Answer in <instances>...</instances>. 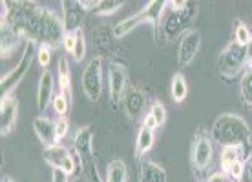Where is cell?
<instances>
[{
	"label": "cell",
	"instance_id": "6da1fadb",
	"mask_svg": "<svg viewBox=\"0 0 252 182\" xmlns=\"http://www.w3.org/2000/svg\"><path fill=\"white\" fill-rule=\"evenodd\" d=\"M249 124L238 115H221L214 122L212 135L223 146H241L249 137Z\"/></svg>",
	"mask_w": 252,
	"mask_h": 182
},
{
	"label": "cell",
	"instance_id": "7a4b0ae2",
	"mask_svg": "<svg viewBox=\"0 0 252 182\" xmlns=\"http://www.w3.org/2000/svg\"><path fill=\"white\" fill-rule=\"evenodd\" d=\"M35 48H38L37 42L28 40L24 46V50H22V57H20L19 64H17L11 71H7L6 75H2V78H0V84H2V95H15L17 86L22 82V78H24L26 73H28V69L32 68L33 55H37V50H35Z\"/></svg>",
	"mask_w": 252,
	"mask_h": 182
},
{
	"label": "cell",
	"instance_id": "3957f363",
	"mask_svg": "<svg viewBox=\"0 0 252 182\" xmlns=\"http://www.w3.org/2000/svg\"><path fill=\"white\" fill-rule=\"evenodd\" d=\"M247 60H249L247 58V48H241L232 40L220 53L218 69H220V73L225 78H234V77H238V73L245 71Z\"/></svg>",
	"mask_w": 252,
	"mask_h": 182
},
{
	"label": "cell",
	"instance_id": "277c9868",
	"mask_svg": "<svg viewBox=\"0 0 252 182\" xmlns=\"http://www.w3.org/2000/svg\"><path fill=\"white\" fill-rule=\"evenodd\" d=\"M104 60L102 57H94L86 64V68L82 71V91L86 95V99L92 102H97L101 99L102 89H104V82H102V77H104Z\"/></svg>",
	"mask_w": 252,
	"mask_h": 182
},
{
	"label": "cell",
	"instance_id": "5b68a950",
	"mask_svg": "<svg viewBox=\"0 0 252 182\" xmlns=\"http://www.w3.org/2000/svg\"><path fill=\"white\" fill-rule=\"evenodd\" d=\"M199 50H201V33H199V29H187L179 37V46H177V64H179V68H187L194 62Z\"/></svg>",
	"mask_w": 252,
	"mask_h": 182
},
{
	"label": "cell",
	"instance_id": "8992f818",
	"mask_svg": "<svg viewBox=\"0 0 252 182\" xmlns=\"http://www.w3.org/2000/svg\"><path fill=\"white\" fill-rule=\"evenodd\" d=\"M214 157V146H212V138L205 135V133H197L192 144V151H190V160L197 171L207 170Z\"/></svg>",
	"mask_w": 252,
	"mask_h": 182
},
{
	"label": "cell",
	"instance_id": "52a82bcc",
	"mask_svg": "<svg viewBox=\"0 0 252 182\" xmlns=\"http://www.w3.org/2000/svg\"><path fill=\"white\" fill-rule=\"evenodd\" d=\"M126 68L121 62H112L108 66V95L114 104H121L126 95Z\"/></svg>",
	"mask_w": 252,
	"mask_h": 182
},
{
	"label": "cell",
	"instance_id": "ba28073f",
	"mask_svg": "<svg viewBox=\"0 0 252 182\" xmlns=\"http://www.w3.org/2000/svg\"><path fill=\"white\" fill-rule=\"evenodd\" d=\"M19 120V101L15 95H2L0 101V133L6 137L15 130Z\"/></svg>",
	"mask_w": 252,
	"mask_h": 182
},
{
	"label": "cell",
	"instance_id": "9c48e42d",
	"mask_svg": "<svg viewBox=\"0 0 252 182\" xmlns=\"http://www.w3.org/2000/svg\"><path fill=\"white\" fill-rule=\"evenodd\" d=\"M154 6H158V2H148L145 6V9H141V11H137L135 15H130V17H126L125 20H121L119 24L114 27V37L123 38L132 31V29H135L137 26L143 24V22H152V20L156 22V19H152V15H150V9Z\"/></svg>",
	"mask_w": 252,
	"mask_h": 182
},
{
	"label": "cell",
	"instance_id": "30bf717a",
	"mask_svg": "<svg viewBox=\"0 0 252 182\" xmlns=\"http://www.w3.org/2000/svg\"><path fill=\"white\" fill-rule=\"evenodd\" d=\"M53 97H55V78H53V73H51L50 69H46V71H42L40 78H38V86H37L38 113L48 111V107L53 102Z\"/></svg>",
	"mask_w": 252,
	"mask_h": 182
},
{
	"label": "cell",
	"instance_id": "8fae6325",
	"mask_svg": "<svg viewBox=\"0 0 252 182\" xmlns=\"http://www.w3.org/2000/svg\"><path fill=\"white\" fill-rule=\"evenodd\" d=\"M33 131L38 140L44 144V148L57 144L55 142V120L48 119L46 115H38L33 119Z\"/></svg>",
	"mask_w": 252,
	"mask_h": 182
},
{
	"label": "cell",
	"instance_id": "7c38bea8",
	"mask_svg": "<svg viewBox=\"0 0 252 182\" xmlns=\"http://www.w3.org/2000/svg\"><path fill=\"white\" fill-rule=\"evenodd\" d=\"M145 102H146V97H145V93H143V89H139V88H130L126 91L125 99H123L126 113L133 120H137L139 117H141V111H143V107H145Z\"/></svg>",
	"mask_w": 252,
	"mask_h": 182
},
{
	"label": "cell",
	"instance_id": "4fadbf2b",
	"mask_svg": "<svg viewBox=\"0 0 252 182\" xmlns=\"http://www.w3.org/2000/svg\"><path fill=\"white\" fill-rule=\"evenodd\" d=\"M82 15H84V9L81 2H63V20L66 31H75L81 27Z\"/></svg>",
	"mask_w": 252,
	"mask_h": 182
},
{
	"label": "cell",
	"instance_id": "5bb4252c",
	"mask_svg": "<svg viewBox=\"0 0 252 182\" xmlns=\"http://www.w3.org/2000/svg\"><path fill=\"white\" fill-rule=\"evenodd\" d=\"M20 40H22V37L19 35V31L9 24H6V22H2V48H0L2 58L11 57L13 53L19 50Z\"/></svg>",
	"mask_w": 252,
	"mask_h": 182
},
{
	"label": "cell",
	"instance_id": "9a60e30c",
	"mask_svg": "<svg viewBox=\"0 0 252 182\" xmlns=\"http://www.w3.org/2000/svg\"><path fill=\"white\" fill-rule=\"evenodd\" d=\"M57 75H59V93H63L69 102L73 99V91H71V73H69V62L68 58L59 57L57 60Z\"/></svg>",
	"mask_w": 252,
	"mask_h": 182
},
{
	"label": "cell",
	"instance_id": "2e32d148",
	"mask_svg": "<svg viewBox=\"0 0 252 182\" xmlns=\"http://www.w3.org/2000/svg\"><path fill=\"white\" fill-rule=\"evenodd\" d=\"M154 142H156V131H152L148 128H139L137 138H135V153L137 157H143L148 151L154 148Z\"/></svg>",
	"mask_w": 252,
	"mask_h": 182
},
{
	"label": "cell",
	"instance_id": "e0dca14e",
	"mask_svg": "<svg viewBox=\"0 0 252 182\" xmlns=\"http://www.w3.org/2000/svg\"><path fill=\"white\" fill-rule=\"evenodd\" d=\"M141 182H166V171L159 164L146 160L141 166Z\"/></svg>",
	"mask_w": 252,
	"mask_h": 182
},
{
	"label": "cell",
	"instance_id": "ac0fdd59",
	"mask_svg": "<svg viewBox=\"0 0 252 182\" xmlns=\"http://www.w3.org/2000/svg\"><path fill=\"white\" fill-rule=\"evenodd\" d=\"M170 93H172V99H174V102H177V104H181V102H183L185 99H187V95H189V86H187V78H185V75L181 73V71L172 77Z\"/></svg>",
	"mask_w": 252,
	"mask_h": 182
},
{
	"label": "cell",
	"instance_id": "d6986e66",
	"mask_svg": "<svg viewBox=\"0 0 252 182\" xmlns=\"http://www.w3.org/2000/svg\"><path fill=\"white\" fill-rule=\"evenodd\" d=\"M68 153L69 151L63 144H53L50 148H44V160L50 164L51 168H61Z\"/></svg>",
	"mask_w": 252,
	"mask_h": 182
},
{
	"label": "cell",
	"instance_id": "ffe728a7",
	"mask_svg": "<svg viewBox=\"0 0 252 182\" xmlns=\"http://www.w3.org/2000/svg\"><path fill=\"white\" fill-rule=\"evenodd\" d=\"M128 181V170L123 160H112L106 168V182H126Z\"/></svg>",
	"mask_w": 252,
	"mask_h": 182
},
{
	"label": "cell",
	"instance_id": "44dd1931",
	"mask_svg": "<svg viewBox=\"0 0 252 182\" xmlns=\"http://www.w3.org/2000/svg\"><path fill=\"white\" fill-rule=\"evenodd\" d=\"M240 158H241V146H223L221 148V158H220L223 173H227L228 168L236 160H240Z\"/></svg>",
	"mask_w": 252,
	"mask_h": 182
},
{
	"label": "cell",
	"instance_id": "7402d4cb",
	"mask_svg": "<svg viewBox=\"0 0 252 182\" xmlns=\"http://www.w3.org/2000/svg\"><path fill=\"white\" fill-rule=\"evenodd\" d=\"M92 137L94 133L90 126H82L81 130L75 133V148L79 153H90L92 151Z\"/></svg>",
	"mask_w": 252,
	"mask_h": 182
},
{
	"label": "cell",
	"instance_id": "603a6c76",
	"mask_svg": "<svg viewBox=\"0 0 252 182\" xmlns=\"http://www.w3.org/2000/svg\"><path fill=\"white\" fill-rule=\"evenodd\" d=\"M252 40V31L243 20H236L234 22V42L241 48H247Z\"/></svg>",
	"mask_w": 252,
	"mask_h": 182
},
{
	"label": "cell",
	"instance_id": "cb8c5ba5",
	"mask_svg": "<svg viewBox=\"0 0 252 182\" xmlns=\"http://www.w3.org/2000/svg\"><path fill=\"white\" fill-rule=\"evenodd\" d=\"M240 95L245 104H252V68H245L240 84Z\"/></svg>",
	"mask_w": 252,
	"mask_h": 182
},
{
	"label": "cell",
	"instance_id": "d4e9b609",
	"mask_svg": "<svg viewBox=\"0 0 252 182\" xmlns=\"http://www.w3.org/2000/svg\"><path fill=\"white\" fill-rule=\"evenodd\" d=\"M75 51H73V60L75 62H82L84 57H86V50H88V46H86V37H84V31H82V27L75 29Z\"/></svg>",
	"mask_w": 252,
	"mask_h": 182
},
{
	"label": "cell",
	"instance_id": "484cf974",
	"mask_svg": "<svg viewBox=\"0 0 252 182\" xmlns=\"http://www.w3.org/2000/svg\"><path fill=\"white\" fill-rule=\"evenodd\" d=\"M69 106H71V102H69L63 93H55L53 102H51V107H53V111L57 113V117H66L69 111Z\"/></svg>",
	"mask_w": 252,
	"mask_h": 182
},
{
	"label": "cell",
	"instance_id": "4316f807",
	"mask_svg": "<svg viewBox=\"0 0 252 182\" xmlns=\"http://www.w3.org/2000/svg\"><path fill=\"white\" fill-rule=\"evenodd\" d=\"M69 133V120L68 117H57L55 119V142L63 144V140Z\"/></svg>",
	"mask_w": 252,
	"mask_h": 182
},
{
	"label": "cell",
	"instance_id": "83f0119b",
	"mask_svg": "<svg viewBox=\"0 0 252 182\" xmlns=\"http://www.w3.org/2000/svg\"><path fill=\"white\" fill-rule=\"evenodd\" d=\"M51 53H53V48H51V46L38 44V48H37V62H38V66H40V68L44 69V71L51 62Z\"/></svg>",
	"mask_w": 252,
	"mask_h": 182
},
{
	"label": "cell",
	"instance_id": "f1b7e54d",
	"mask_svg": "<svg viewBox=\"0 0 252 182\" xmlns=\"http://www.w3.org/2000/svg\"><path fill=\"white\" fill-rule=\"evenodd\" d=\"M150 113L154 115V117H156L159 128H161V126H164V122H166V107L163 106V102H159V101H154V102H152Z\"/></svg>",
	"mask_w": 252,
	"mask_h": 182
},
{
	"label": "cell",
	"instance_id": "f546056e",
	"mask_svg": "<svg viewBox=\"0 0 252 182\" xmlns=\"http://www.w3.org/2000/svg\"><path fill=\"white\" fill-rule=\"evenodd\" d=\"M123 6H125L123 2H101V6H99V9L95 13H97L99 17H108V15L117 13Z\"/></svg>",
	"mask_w": 252,
	"mask_h": 182
},
{
	"label": "cell",
	"instance_id": "4dcf8cb0",
	"mask_svg": "<svg viewBox=\"0 0 252 182\" xmlns=\"http://www.w3.org/2000/svg\"><path fill=\"white\" fill-rule=\"evenodd\" d=\"M243 170H245V160H241V158H240V160H236V162L228 168L227 175L232 177L234 182H240L241 177H243Z\"/></svg>",
	"mask_w": 252,
	"mask_h": 182
},
{
	"label": "cell",
	"instance_id": "1f68e13d",
	"mask_svg": "<svg viewBox=\"0 0 252 182\" xmlns=\"http://www.w3.org/2000/svg\"><path fill=\"white\" fill-rule=\"evenodd\" d=\"M75 42H77L75 33H73V31H66V33H64L63 48H64V51H66L68 55H71V57H73V51H75Z\"/></svg>",
	"mask_w": 252,
	"mask_h": 182
},
{
	"label": "cell",
	"instance_id": "d6a6232c",
	"mask_svg": "<svg viewBox=\"0 0 252 182\" xmlns=\"http://www.w3.org/2000/svg\"><path fill=\"white\" fill-rule=\"evenodd\" d=\"M61 168H63L64 173H66V175H69V177L75 173L77 162H75V157H73V153H71V151H69L68 155H66V158L63 160V166H61Z\"/></svg>",
	"mask_w": 252,
	"mask_h": 182
},
{
	"label": "cell",
	"instance_id": "836d02e7",
	"mask_svg": "<svg viewBox=\"0 0 252 182\" xmlns=\"http://www.w3.org/2000/svg\"><path fill=\"white\" fill-rule=\"evenodd\" d=\"M143 128H148V130H152V131H156L159 128L158 120H156V117L148 111V113H145V119H143Z\"/></svg>",
	"mask_w": 252,
	"mask_h": 182
},
{
	"label": "cell",
	"instance_id": "e575fe53",
	"mask_svg": "<svg viewBox=\"0 0 252 182\" xmlns=\"http://www.w3.org/2000/svg\"><path fill=\"white\" fill-rule=\"evenodd\" d=\"M69 175H66L63 171V168H53L51 171V182H68Z\"/></svg>",
	"mask_w": 252,
	"mask_h": 182
},
{
	"label": "cell",
	"instance_id": "d590c367",
	"mask_svg": "<svg viewBox=\"0 0 252 182\" xmlns=\"http://www.w3.org/2000/svg\"><path fill=\"white\" fill-rule=\"evenodd\" d=\"M240 182H252V158L245 162V170H243V177Z\"/></svg>",
	"mask_w": 252,
	"mask_h": 182
},
{
	"label": "cell",
	"instance_id": "8d00e7d4",
	"mask_svg": "<svg viewBox=\"0 0 252 182\" xmlns=\"http://www.w3.org/2000/svg\"><path fill=\"white\" fill-rule=\"evenodd\" d=\"M81 6L84 11H97L99 6H101V2L99 0H92V2H86V0H81Z\"/></svg>",
	"mask_w": 252,
	"mask_h": 182
},
{
	"label": "cell",
	"instance_id": "74e56055",
	"mask_svg": "<svg viewBox=\"0 0 252 182\" xmlns=\"http://www.w3.org/2000/svg\"><path fill=\"white\" fill-rule=\"evenodd\" d=\"M205 182H227V173H223V171H214Z\"/></svg>",
	"mask_w": 252,
	"mask_h": 182
},
{
	"label": "cell",
	"instance_id": "f35d334b",
	"mask_svg": "<svg viewBox=\"0 0 252 182\" xmlns=\"http://www.w3.org/2000/svg\"><path fill=\"white\" fill-rule=\"evenodd\" d=\"M247 68H252V40H251V44L247 46Z\"/></svg>",
	"mask_w": 252,
	"mask_h": 182
},
{
	"label": "cell",
	"instance_id": "ab89813d",
	"mask_svg": "<svg viewBox=\"0 0 252 182\" xmlns=\"http://www.w3.org/2000/svg\"><path fill=\"white\" fill-rule=\"evenodd\" d=\"M2 182H13V181H11V179H7V177H6V179H4V181H2Z\"/></svg>",
	"mask_w": 252,
	"mask_h": 182
},
{
	"label": "cell",
	"instance_id": "60d3db41",
	"mask_svg": "<svg viewBox=\"0 0 252 182\" xmlns=\"http://www.w3.org/2000/svg\"><path fill=\"white\" fill-rule=\"evenodd\" d=\"M197 182H201V181H197Z\"/></svg>",
	"mask_w": 252,
	"mask_h": 182
}]
</instances>
